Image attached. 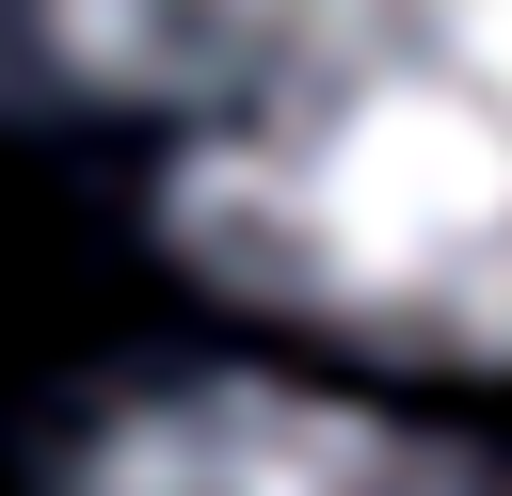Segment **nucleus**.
<instances>
[{
    "label": "nucleus",
    "instance_id": "obj_1",
    "mask_svg": "<svg viewBox=\"0 0 512 496\" xmlns=\"http://www.w3.org/2000/svg\"><path fill=\"white\" fill-rule=\"evenodd\" d=\"M160 256L384 384L512 400V112L432 80H320L144 144Z\"/></svg>",
    "mask_w": 512,
    "mask_h": 496
},
{
    "label": "nucleus",
    "instance_id": "obj_2",
    "mask_svg": "<svg viewBox=\"0 0 512 496\" xmlns=\"http://www.w3.org/2000/svg\"><path fill=\"white\" fill-rule=\"evenodd\" d=\"M432 80L512 112V0H0V112L176 144L256 96Z\"/></svg>",
    "mask_w": 512,
    "mask_h": 496
},
{
    "label": "nucleus",
    "instance_id": "obj_3",
    "mask_svg": "<svg viewBox=\"0 0 512 496\" xmlns=\"http://www.w3.org/2000/svg\"><path fill=\"white\" fill-rule=\"evenodd\" d=\"M16 496H512V448L384 400V384H320V368H112L32 432Z\"/></svg>",
    "mask_w": 512,
    "mask_h": 496
}]
</instances>
